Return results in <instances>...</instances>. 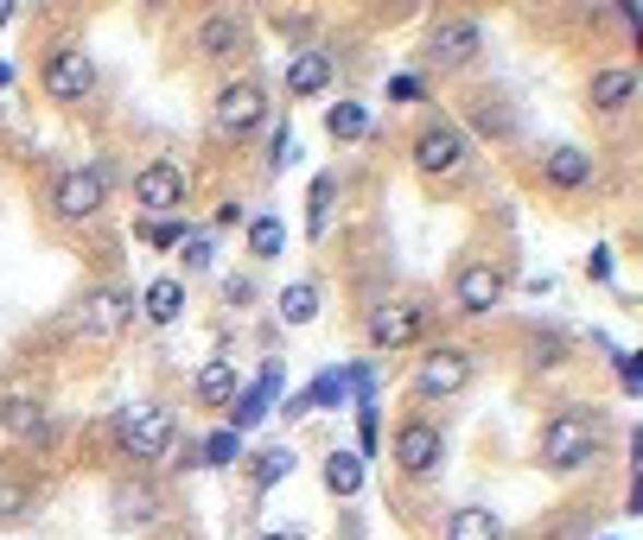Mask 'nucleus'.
Returning a JSON list of instances; mask_svg holds the SVG:
<instances>
[{"label": "nucleus", "mask_w": 643, "mask_h": 540, "mask_svg": "<svg viewBox=\"0 0 643 540\" xmlns=\"http://www.w3.org/2000/svg\"><path fill=\"white\" fill-rule=\"evenodd\" d=\"M262 540H306L300 528H281V535H262Z\"/></svg>", "instance_id": "c9c22d12"}, {"label": "nucleus", "mask_w": 643, "mask_h": 540, "mask_svg": "<svg viewBox=\"0 0 643 540\" xmlns=\"http://www.w3.org/2000/svg\"><path fill=\"white\" fill-rule=\"evenodd\" d=\"M332 83V58L325 51H294L287 58V96H319Z\"/></svg>", "instance_id": "a211bd4d"}, {"label": "nucleus", "mask_w": 643, "mask_h": 540, "mask_svg": "<svg viewBox=\"0 0 643 540\" xmlns=\"http://www.w3.org/2000/svg\"><path fill=\"white\" fill-rule=\"evenodd\" d=\"M0 432H13V439H51L45 400H38L33 388H7V395H0Z\"/></svg>", "instance_id": "4468645a"}, {"label": "nucleus", "mask_w": 643, "mask_h": 540, "mask_svg": "<svg viewBox=\"0 0 643 540\" xmlns=\"http://www.w3.org/2000/svg\"><path fill=\"white\" fill-rule=\"evenodd\" d=\"M325 490H332V496H357V490H364V458H357V452H332V458H325Z\"/></svg>", "instance_id": "393cba45"}, {"label": "nucleus", "mask_w": 643, "mask_h": 540, "mask_svg": "<svg viewBox=\"0 0 643 540\" xmlns=\"http://www.w3.org/2000/svg\"><path fill=\"white\" fill-rule=\"evenodd\" d=\"M420 96V76H395V83H389V103H415Z\"/></svg>", "instance_id": "72a5a7b5"}, {"label": "nucleus", "mask_w": 643, "mask_h": 540, "mask_svg": "<svg viewBox=\"0 0 643 540\" xmlns=\"http://www.w3.org/2000/svg\"><path fill=\"white\" fill-rule=\"evenodd\" d=\"M440 465H446V432L433 420H402L395 427V470L427 483V477H440Z\"/></svg>", "instance_id": "20e7f679"}, {"label": "nucleus", "mask_w": 643, "mask_h": 540, "mask_svg": "<svg viewBox=\"0 0 643 540\" xmlns=\"http://www.w3.org/2000/svg\"><path fill=\"white\" fill-rule=\"evenodd\" d=\"M281 242H287L281 216H255V223H249V254H255V261H274V254H281Z\"/></svg>", "instance_id": "bb28decb"}, {"label": "nucleus", "mask_w": 643, "mask_h": 540, "mask_svg": "<svg viewBox=\"0 0 643 540\" xmlns=\"http://www.w3.org/2000/svg\"><path fill=\"white\" fill-rule=\"evenodd\" d=\"M281 319L287 324H312L319 319V287H312V280H294V287L281 292Z\"/></svg>", "instance_id": "a878e982"}, {"label": "nucleus", "mask_w": 643, "mask_h": 540, "mask_svg": "<svg viewBox=\"0 0 643 540\" xmlns=\"http://www.w3.org/2000/svg\"><path fill=\"white\" fill-rule=\"evenodd\" d=\"M472 375H478V357H472L465 344H433V350L415 362V395L420 400H453V395L472 388Z\"/></svg>", "instance_id": "f03ea898"}, {"label": "nucleus", "mask_w": 643, "mask_h": 540, "mask_svg": "<svg viewBox=\"0 0 643 540\" xmlns=\"http://www.w3.org/2000/svg\"><path fill=\"white\" fill-rule=\"evenodd\" d=\"M593 153L586 146H548L541 153V179L555 184V191H580V184H593Z\"/></svg>", "instance_id": "2eb2a0df"}, {"label": "nucleus", "mask_w": 643, "mask_h": 540, "mask_svg": "<svg viewBox=\"0 0 643 540\" xmlns=\"http://www.w3.org/2000/svg\"><path fill=\"white\" fill-rule=\"evenodd\" d=\"M186 267L198 274V267H211V242H186Z\"/></svg>", "instance_id": "f704fd0d"}, {"label": "nucleus", "mask_w": 643, "mask_h": 540, "mask_svg": "<svg viewBox=\"0 0 643 540\" xmlns=\"http://www.w3.org/2000/svg\"><path fill=\"white\" fill-rule=\"evenodd\" d=\"M332 191H338V179L325 172V179H312V211H306V236L319 242L325 236V223H332Z\"/></svg>", "instance_id": "c85d7f7f"}, {"label": "nucleus", "mask_w": 643, "mask_h": 540, "mask_svg": "<svg viewBox=\"0 0 643 540\" xmlns=\"http://www.w3.org/2000/svg\"><path fill=\"white\" fill-rule=\"evenodd\" d=\"M0 508H7V483H0Z\"/></svg>", "instance_id": "4c0bfd02"}, {"label": "nucleus", "mask_w": 643, "mask_h": 540, "mask_svg": "<svg viewBox=\"0 0 643 540\" xmlns=\"http://www.w3.org/2000/svg\"><path fill=\"white\" fill-rule=\"evenodd\" d=\"M503 292H510V274H503V267H491V261H465L459 280H453V305L465 312V319H485V312L503 305Z\"/></svg>", "instance_id": "1a4fd4ad"}, {"label": "nucleus", "mask_w": 643, "mask_h": 540, "mask_svg": "<svg viewBox=\"0 0 643 540\" xmlns=\"http://www.w3.org/2000/svg\"><path fill=\"white\" fill-rule=\"evenodd\" d=\"M115 515H121V528H147L153 515H159V496H153L147 483H128V490H115Z\"/></svg>", "instance_id": "5701e85b"}, {"label": "nucleus", "mask_w": 643, "mask_h": 540, "mask_svg": "<svg viewBox=\"0 0 643 540\" xmlns=\"http://www.w3.org/2000/svg\"><path fill=\"white\" fill-rule=\"evenodd\" d=\"M586 280H611V249H593V254H586Z\"/></svg>", "instance_id": "473e14b6"}, {"label": "nucleus", "mask_w": 643, "mask_h": 540, "mask_svg": "<svg viewBox=\"0 0 643 540\" xmlns=\"http://www.w3.org/2000/svg\"><path fill=\"white\" fill-rule=\"evenodd\" d=\"M586 96H593L599 115H624V108L638 103V71H631V64H606V71H593Z\"/></svg>", "instance_id": "dca6fc26"}, {"label": "nucleus", "mask_w": 643, "mask_h": 540, "mask_svg": "<svg viewBox=\"0 0 643 540\" xmlns=\"http://www.w3.org/2000/svg\"><path fill=\"white\" fill-rule=\"evenodd\" d=\"M172 432H179L172 407L141 400V407H128V413H121V452H128V458H166Z\"/></svg>", "instance_id": "39448f33"}, {"label": "nucleus", "mask_w": 643, "mask_h": 540, "mask_svg": "<svg viewBox=\"0 0 643 540\" xmlns=\"http://www.w3.org/2000/svg\"><path fill=\"white\" fill-rule=\"evenodd\" d=\"M420 331H427V305H415V299H382L377 312L364 319L370 350H402V344H415Z\"/></svg>", "instance_id": "6e6552de"}, {"label": "nucleus", "mask_w": 643, "mask_h": 540, "mask_svg": "<svg viewBox=\"0 0 643 540\" xmlns=\"http://www.w3.org/2000/svg\"><path fill=\"white\" fill-rule=\"evenodd\" d=\"M274 388H281V369H267L255 388H242V395L229 400V432H249L267 420V400H274Z\"/></svg>", "instance_id": "f3484780"}, {"label": "nucleus", "mask_w": 643, "mask_h": 540, "mask_svg": "<svg viewBox=\"0 0 643 540\" xmlns=\"http://www.w3.org/2000/svg\"><path fill=\"white\" fill-rule=\"evenodd\" d=\"M325 134H332V141H364V134H370V108L364 103H332L325 108Z\"/></svg>", "instance_id": "b1692460"}, {"label": "nucleus", "mask_w": 643, "mask_h": 540, "mask_svg": "<svg viewBox=\"0 0 643 540\" xmlns=\"http://www.w3.org/2000/svg\"><path fill=\"white\" fill-rule=\"evenodd\" d=\"M446 540H503V521H497L491 508H453Z\"/></svg>", "instance_id": "4be33fe9"}, {"label": "nucleus", "mask_w": 643, "mask_h": 540, "mask_svg": "<svg viewBox=\"0 0 643 540\" xmlns=\"http://www.w3.org/2000/svg\"><path fill=\"white\" fill-rule=\"evenodd\" d=\"M294 465H300V458H294L287 445H274V452H255V490H274L281 477H294Z\"/></svg>", "instance_id": "cd10ccee"}, {"label": "nucleus", "mask_w": 643, "mask_h": 540, "mask_svg": "<svg viewBox=\"0 0 643 540\" xmlns=\"http://www.w3.org/2000/svg\"><path fill=\"white\" fill-rule=\"evenodd\" d=\"M236 458H242V432H229V427L198 445V465H236Z\"/></svg>", "instance_id": "c756f323"}, {"label": "nucleus", "mask_w": 643, "mask_h": 540, "mask_svg": "<svg viewBox=\"0 0 643 540\" xmlns=\"http://www.w3.org/2000/svg\"><path fill=\"white\" fill-rule=\"evenodd\" d=\"M7 20H13V7H0V26H7Z\"/></svg>", "instance_id": "e433bc0d"}, {"label": "nucleus", "mask_w": 643, "mask_h": 540, "mask_svg": "<svg viewBox=\"0 0 643 540\" xmlns=\"http://www.w3.org/2000/svg\"><path fill=\"white\" fill-rule=\"evenodd\" d=\"M147 242H153V249H179V242H186V223H179V216H153Z\"/></svg>", "instance_id": "7c9ffc66"}, {"label": "nucleus", "mask_w": 643, "mask_h": 540, "mask_svg": "<svg viewBox=\"0 0 643 540\" xmlns=\"http://www.w3.org/2000/svg\"><path fill=\"white\" fill-rule=\"evenodd\" d=\"M267 121V89L262 83H249V76H236L217 89V103H211V128L224 134V141H242V134H255Z\"/></svg>", "instance_id": "7ed1b4c3"}, {"label": "nucleus", "mask_w": 643, "mask_h": 540, "mask_svg": "<svg viewBox=\"0 0 643 540\" xmlns=\"http://www.w3.org/2000/svg\"><path fill=\"white\" fill-rule=\"evenodd\" d=\"M134 204H141L147 216H172L179 204H186V172H179L172 159L141 166V172H134Z\"/></svg>", "instance_id": "9b49d317"}, {"label": "nucleus", "mask_w": 643, "mask_h": 540, "mask_svg": "<svg viewBox=\"0 0 643 540\" xmlns=\"http://www.w3.org/2000/svg\"><path fill=\"white\" fill-rule=\"evenodd\" d=\"M90 89H96V58L76 51V45H58V51L45 58V96H51V103H83Z\"/></svg>", "instance_id": "9d476101"}, {"label": "nucleus", "mask_w": 643, "mask_h": 540, "mask_svg": "<svg viewBox=\"0 0 643 540\" xmlns=\"http://www.w3.org/2000/svg\"><path fill=\"white\" fill-rule=\"evenodd\" d=\"M103 204H109V172H103V166H76V172H64L58 191H51V211L64 216V223H90Z\"/></svg>", "instance_id": "0eeeda50"}, {"label": "nucleus", "mask_w": 643, "mask_h": 540, "mask_svg": "<svg viewBox=\"0 0 643 540\" xmlns=\"http://www.w3.org/2000/svg\"><path fill=\"white\" fill-rule=\"evenodd\" d=\"M242 33H249L242 13H211V20L198 26V51H204V58H229V51L242 45Z\"/></svg>", "instance_id": "6ab92c4d"}, {"label": "nucleus", "mask_w": 643, "mask_h": 540, "mask_svg": "<svg viewBox=\"0 0 643 540\" xmlns=\"http://www.w3.org/2000/svg\"><path fill=\"white\" fill-rule=\"evenodd\" d=\"M485 45V33H478V20H440L433 33H427V58L440 64V71H459L472 51Z\"/></svg>", "instance_id": "ddd939ff"}, {"label": "nucleus", "mask_w": 643, "mask_h": 540, "mask_svg": "<svg viewBox=\"0 0 643 540\" xmlns=\"http://www.w3.org/2000/svg\"><path fill=\"white\" fill-rule=\"evenodd\" d=\"M198 400H204V407L236 400V357H211L204 369H198Z\"/></svg>", "instance_id": "412c9836"}, {"label": "nucleus", "mask_w": 643, "mask_h": 540, "mask_svg": "<svg viewBox=\"0 0 643 540\" xmlns=\"http://www.w3.org/2000/svg\"><path fill=\"white\" fill-rule=\"evenodd\" d=\"M294 159H300V146H294V134H287V128H274V159H267V166H274V172H287Z\"/></svg>", "instance_id": "2f4dec72"}, {"label": "nucleus", "mask_w": 643, "mask_h": 540, "mask_svg": "<svg viewBox=\"0 0 643 540\" xmlns=\"http://www.w3.org/2000/svg\"><path fill=\"white\" fill-rule=\"evenodd\" d=\"M128 319H134V299H128L121 287H103V292H90V299H83L76 331L103 344V337H121V331H128Z\"/></svg>", "instance_id": "f8f14e48"}, {"label": "nucleus", "mask_w": 643, "mask_h": 540, "mask_svg": "<svg viewBox=\"0 0 643 540\" xmlns=\"http://www.w3.org/2000/svg\"><path fill=\"white\" fill-rule=\"evenodd\" d=\"M465 153H472V141H465V128H453V121H427L415 134V166L427 179H453L459 166H465Z\"/></svg>", "instance_id": "423d86ee"}, {"label": "nucleus", "mask_w": 643, "mask_h": 540, "mask_svg": "<svg viewBox=\"0 0 643 540\" xmlns=\"http://www.w3.org/2000/svg\"><path fill=\"white\" fill-rule=\"evenodd\" d=\"M141 312H147L153 324H172L179 312H186V280H172V274L147 280V292H141Z\"/></svg>", "instance_id": "aec40b11"}, {"label": "nucleus", "mask_w": 643, "mask_h": 540, "mask_svg": "<svg viewBox=\"0 0 643 540\" xmlns=\"http://www.w3.org/2000/svg\"><path fill=\"white\" fill-rule=\"evenodd\" d=\"M599 452H606V420H599L593 407H580V400H568V407L541 427V465L555 470V477L586 470Z\"/></svg>", "instance_id": "f257e3e1"}]
</instances>
